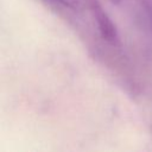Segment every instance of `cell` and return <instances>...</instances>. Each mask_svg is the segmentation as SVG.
<instances>
[{"mask_svg": "<svg viewBox=\"0 0 152 152\" xmlns=\"http://www.w3.org/2000/svg\"><path fill=\"white\" fill-rule=\"evenodd\" d=\"M89 10L91 12L94 21L96 23V27H97L100 36L109 44H113V45L118 44L119 43L118 30L114 23L112 21V19L108 17V14L102 8V6L96 0H90Z\"/></svg>", "mask_w": 152, "mask_h": 152, "instance_id": "1", "label": "cell"}, {"mask_svg": "<svg viewBox=\"0 0 152 152\" xmlns=\"http://www.w3.org/2000/svg\"><path fill=\"white\" fill-rule=\"evenodd\" d=\"M137 7L144 23L152 31V0H137Z\"/></svg>", "mask_w": 152, "mask_h": 152, "instance_id": "2", "label": "cell"}, {"mask_svg": "<svg viewBox=\"0 0 152 152\" xmlns=\"http://www.w3.org/2000/svg\"><path fill=\"white\" fill-rule=\"evenodd\" d=\"M44 4L49 5L52 8L61 10V8H75L80 0H40Z\"/></svg>", "mask_w": 152, "mask_h": 152, "instance_id": "3", "label": "cell"}, {"mask_svg": "<svg viewBox=\"0 0 152 152\" xmlns=\"http://www.w3.org/2000/svg\"><path fill=\"white\" fill-rule=\"evenodd\" d=\"M110 1H112L113 4H120V2L122 1V0H110Z\"/></svg>", "mask_w": 152, "mask_h": 152, "instance_id": "4", "label": "cell"}]
</instances>
